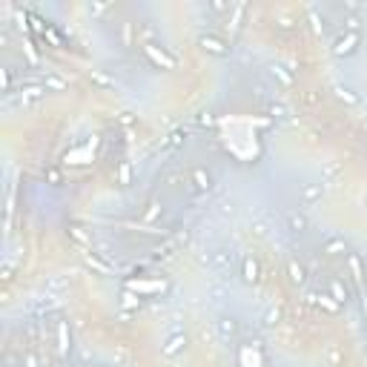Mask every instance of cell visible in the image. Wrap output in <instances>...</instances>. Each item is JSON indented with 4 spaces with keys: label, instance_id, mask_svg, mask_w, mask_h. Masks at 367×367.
I'll return each mask as SVG.
<instances>
[{
    "label": "cell",
    "instance_id": "2",
    "mask_svg": "<svg viewBox=\"0 0 367 367\" xmlns=\"http://www.w3.org/2000/svg\"><path fill=\"white\" fill-rule=\"evenodd\" d=\"M147 55H150V58L155 61V63H161L164 69H172V66H175V61H172L169 55H164V52H158L155 46H147Z\"/></svg>",
    "mask_w": 367,
    "mask_h": 367
},
{
    "label": "cell",
    "instance_id": "14",
    "mask_svg": "<svg viewBox=\"0 0 367 367\" xmlns=\"http://www.w3.org/2000/svg\"><path fill=\"white\" fill-rule=\"evenodd\" d=\"M69 344H66V327L61 324V350H66Z\"/></svg>",
    "mask_w": 367,
    "mask_h": 367
},
{
    "label": "cell",
    "instance_id": "1",
    "mask_svg": "<svg viewBox=\"0 0 367 367\" xmlns=\"http://www.w3.org/2000/svg\"><path fill=\"white\" fill-rule=\"evenodd\" d=\"M356 43H359V34L350 32L347 37H338V40H336L333 52H336V55H350V52L356 49Z\"/></svg>",
    "mask_w": 367,
    "mask_h": 367
},
{
    "label": "cell",
    "instance_id": "9",
    "mask_svg": "<svg viewBox=\"0 0 367 367\" xmlns=\"http://www.w3.org/2000/svg\"><path fill=\"white\" fill-rule=\"evenodd\" d=\"M333 296L336 301H347V290H341V284H333Z\"/></svg>",
    "mask_w": 367,
    "mask_h": 367
},
{
    "label": "cell",
    "instance_id": "3",
    "mask_svg": "<svg viewBox=\"0 0 367 367\" xmlns=\"http://www.w3.org/2000/svg\"><path fill=\"white\" fill-rule=\"evenodd\" d=\"M184 344H186V336H172V338H169V344L164 347V353H167V356H175Z\"/></svg>",
    "mask_w": 367,
    "mask_h": 367
},
{
    "label": "cell",
    "instance_id": "7",
    "mask_svg": "<svg viewBox=\"0 0 367 367\" xmlns=\"http://www.w3.org/2000/svg\"><path fill=\"white\" fill-rule=\"evenodd\" d=\"M195 181H198L201 189H207L210 186V175H204V169H195Z\"/></svg>",
    "mask_w": 367,
    "mask_h": 367
},
{
    "label": "cell",
    "instance_id": "5",
    "mask_svg": "<svg viewBox=\"0 0 367 367\" xmlns=\"http://www.w3.org/2000/svg\"><path fill=\"white\" fill-rule=\"evenodd\" d=\"M244 278H247V281H255V278H258V264H255V261H244Z\"/></svg>",
    "mask_w": 367,
    "mask_h": 367
},
{
    "label": "cell",
    "instance_id": "12",
    "mask_svg": "<svg viewBox=\"0 0 367 367\" xmlns=\"http://www.w3.org/2000/svg\"><path fill=\"white\" fill-rule=\"evenodd\" d=\"M290 224H293L296 230H301V227H304V218H301V215H296V213H293V215H290Z\"/></svg>",
    "mask_w": 367,
    "mask_h": 367
},
{
    "label": "cell",
    "instance_id": "11",
    "mask_svg": "<svg viewBox=\"0 0 367 367\" xmlns=\"http://www.w3.org/2000/svg\"><path fill=\"white\" fill-rule=\"evenodd\" d=\"M129 287H135V290H161L164 284H138V281H132Z\"/></svg>",
    "mask_w": 367,
    "mask_h": 367
},
{
    "label": "cell",
    "instance_id": "8",
    "mask_svg": "<svg viewBox=\"0 0 367 367\" xmlns=\"http://www.w3.org/2000/svg\"><path fill=\"white\" fill-rule=\"evenodd\" d=\"M318 192H321L318 186H307V189H304V201H316V198H318Z\"/></svg>",
    "mask_w": 367,
    "mask_h": 367
},
{
    "label": "cell",
    "instance_id": "4",
    "mask_svg": "<svg viewBox=\"0 0 367 367\" xmlns=\"http://www.w3.org/2000/svg\"><path fill=\"white\" fill-rule=\"evenodd\" d=\"M201 43H204V49H210V52H215V55H224V43L221 40H215V37H201Z\"/></svg>",
    "mask_w": 367,
    "mask_h": 367
},
{
    "label": "cell",
    "instance_id": "13",
    "mask_svg": "<svg viewBox=\"0 0 367 367\" xmlns=\"http://www.w3.org/2000/svg\"><path fill=\"white\" fill-rule=\"evenodd\" d=\"M46 86H52V89H63V81H58V78H49V81H46Z\"/></svg>",
    "mask_w": 367,
    "mask_h": 367
},
{
    "label": "cell",
    "instance_id": "10",
    "mask_svg": "<svg viewBox=\"0 0 367 367\" xmlns=\"http://www.w3.org/2000/svg\"><path fill=\"white\" fill-rule=\"evenodd\" d=\"M290 273H293V281H304V270L301 267H296V264H290Z\"/></svg>",
    "mask_w": 367,
    "mask_h": 367
},
{
    "label": "cell",
    "instance_id": "6",
    "mask_svg": "<svg viewBox=\"0 0 367 367\" xmlns=\"http://www.w3.org/2000/svg\"><path fill=\"white\" fill-rule=\"evenodd\" d=\"M324 252H330V255H336V252H344V241H330V244L324 247Z\"/></svg>",
    "mask_w": 367,
    "mask_h": 367
},
{
    "label": "cell",
    "instance_id": "15",
    "mask_svg": "<svg viewBox=\"0 0 367 367\" xmlns=\"http://www.w3.org/2000/svg\"><path fill=\"white\" fill-rule=\"evenodd\" d=\"M26 367H34V359H29V362H26Z\"/></svg>",
    "mask_w": 367,
    "mask_h": 367
}]
</instances>
